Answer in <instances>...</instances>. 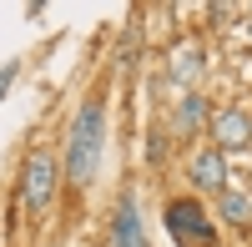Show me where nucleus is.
<instances>
[{"label":"nucleus","mask_w":252,"mask_h":247,"mask_svg":"<svg viewBox=\"0 0 252 247\" xmlns=\"http://www.w3.org/2000/svg\"><path fill=\"white\" fill-rule=\"evenodd\" d=\"M101 152H106V101L86 96L81 111L66 131V161H61V177L71 187H91L96 172H101Z\"/></svg>","instance_id":"nucleus-1"},{"label":"nucleus","mask_w":252,"mask_h":247,"mask_svg":"<svg viewBox=\"0 0 252 247\" xmlns=\"http://www.w3.org/2000/svg\"><path fill=\"white\" fill-rule=\"evenodd\" d=\"M56 182H61V161L51 147H35L20 167V207L26 212H46L56 202Z\"/></svg>","instance_id":"nucleus-2"},{"label":"nucleus","mask_w":252,"mask_h":247,"mask_svg":"<svg viewBox=\"0 0 252 247\" xmlns=\"http://www.w3.org/2000/svg\"><path fill=\"white\" fill-rule=\"evenodd\" d=\"M161 222H166V232H172L177 247H212L217 242V227H212V217H207V207L197 197H172Z\"/></svg>","instance_id":"nucleus-3"},{"label":"nucleus","mask_w":252,"mask_h":247,"mask_svg":"<svg viewBox=\"0 0 252 247\" xmlns=\"http://www.w3.org/2000/svg\"><path fill=\"white\" fill-rule=\"evenodd\" d=\"M212 141H217V152H242V147H252V116H247L242 106L212 111Z\"/></svg>","instance_id":"nucleus-4"},{"label":"nucleus","mask_w":252,"mask_h":247,"mask_svg":"<svg viewBox=\"0 0 252 247\" xmlns=\"http://www.w3.org/2000/svg\"><path fill=\"white\" fill-rule=\"evenodd\" d=\"M187 177H192V187L197 192H227V161H222V152L217 147H202V152H192L187 156Z\"/></svg>","instance_id":"nucleus-5"},{"label":"nucleus","mask_w":252,"mask_h":247,"mask_svg":"<svg viewBox=\"0 0 252 247\" xmlns=\"http://www.w3.org/2000/svg\"><path fill=\"white\" fill-rule=\"evenodd\" d=\"M111 242H116V247H141V222H136V202H131V192H121V202H116Z\"/></svg>","instance_id":"nucleus-6"},{"label":"nucleus","mask_w":252,"mask_h":247,"mask_svg":"<svg viewBox=\"0 0 252 247\" xmlns=\"http://www.w3.org/2000/svg\"><path fill=\"white\" fill-rule=\"evenodd\" d=\"M172 76H177V81H197V76H202V46H192V40H187V46H177V56H172Z\"/></svg>","instance_id":"nucleus-7"},{"label":"nucleus","mask_w":252,"mask_h":247,"mask_svg":"<svg viewBox=\"0 0 252 247\" xmlns=\"http://www.w3.org/2000/svg\"><path fill=\"white\" fill-rule=\"evenodd\" d=\"M202 121H212V106H207L202 96H187L182 106H177V131H197Z\"/></svg>","instance_id":"nucleus-8"},{"label":"nucleus","mask_w":252,"mask_h":247,"mask_svg":"<svg viewBox=\"0 0 252 247\" xmlns=\"http://www.w3.org/2000/svg\"><path fill=\"white\" fill-rule=\"evenodd\" d=\"M217 207H222V222H252V202L242 192H222Z\"/></svg>","instance_id":"nucleus-9"},{"label":"nucleus","mask_w":252,"mask_h":247,"mask_svg":"<svg viewBox=\"0 0 252 247\" xmlns=\"http://www.w3.org/2000/svg\"><path fill=\"white\" fill-rule=\"evenodd\" d=\"M15 71H20L15 61H5V66H0V101H5V91H10V81H15Z\"/></svg>","instance_id":"nucleus-10"}]
</instances>
